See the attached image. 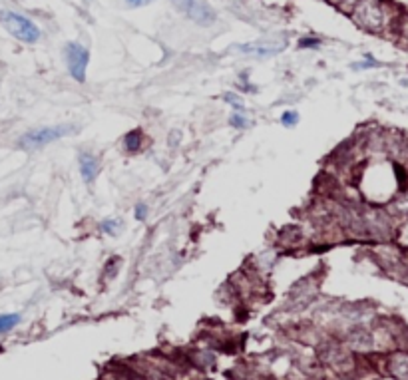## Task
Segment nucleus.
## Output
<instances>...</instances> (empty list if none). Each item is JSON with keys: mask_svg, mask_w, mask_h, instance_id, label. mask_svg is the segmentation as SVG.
<instances>
[{"mask_svg": "<svg viewBox=\"0 0 408 380\" xmlns=\"http://www.w3.org/2000/svg\"><path fill=\"white\" fill-rule=\"evenodd\" d=\"M297 121H299V114H297V112H293V110L283 112V116H281V123H283L285 128H293Z\"/></svg>", "mask_w": 408, "mask_h": 380, "instance_id": "11", "label": "nucleus"}, {"mask_svg": "<svg viewBox=\"0 0 408 380\" xmlns=\"http://www.w3.org/2000/svg\"><path fill=\"white\" fill-rule=\"evenodd\" d=\"M335 2H347V0H335ZM351 2H355V4H357L359 0H351Z\"/></svg>", "mask_w": 408, "mask_h": 380, "instance_id": "16", "label": "nucleus"}, {"mask_svg": "<svg viewBox=\"0 0 408 380\" xmlns=\"http://www.w3.org/2000/svg\"><path fill=\"white\" fill-rule=\"evenodd\" d=\"M66 62H68V72L76 82H86V72H88V62H90V52L78 42H70L66 46Z\"/></svg>", "mask_w": 408, "mask_h": 380, "instance_id": "5", "label": "nucleus"}, {"mask_svg": "<svg viewBox=\"0 0 408 380\" xmlns=\"http://www.w3.org/2000/svg\"><path fill=\"white\" fill-rule=\"evenodd\" d=\"M136 219H138V221H145V219H147V207H145L144 203H140V205L136 207Z\"/></svg>", "mask_w": 408, "mask_h": 380, "instance_id": "13", "label": "nucleus"}, {"mask_svg": "<svg viewBox=\"0 0 408 380\" xmlns=\"http://www.w3.org/2000/svg\"><path fill=\"white\" fill-rule=\"evenodd\" d=\"M78 166H80L82 179H84L86 183H92V181L98 177V173H100V162L96 160V155H92V153H88V151L80 153V157H78Z\"/></svg>", "mask_w": 408, "mask_h": 380, "instance_id": "6", "label": "nucleus"}, {"mask_svg": "<svg viewBox=\"0 0 408 380\" xmlns=\"http://www.w3.org/2000/svg\"><path fill=\"white\" fill-rule=\"evenodd\" d=\"M229 123L233 125V128H237V130H243V128H247V118L245 116H241L239 112H235L231 119H229Z\"/></svg>", "mask_w": 408, "mask_h": 380, "instance_id": "12", "label": "nucleus"}, {"mask_svg": "<svg viewBox=\"0 0 408 380\" xmlns=\"http://www.w3.org/2000/svg\"><path fill=\"white\" fill-rule=\"evenodd\" d=\"M285 44L281 42H253V44H243L237 46L243 54H253V56H273L277 52H281Z\"/></svg>", "mask_w": 408, "mask_h": 380, "instance_id": "7", "label": "nucleus"}, {"mask_svg": "<svg viewBox=\"0 0 408 380\" xmlns=\"http://www.w3.org/2000/svg\"><path fill=\"white\" fill-rule=\"evenodd\" d=\"M74 132H78L76 125H50V128H38V130H32L24 134L20 138V145L24 149H38L42 145H48V143L56 142V140H62V138H68L72 136Z\"/></svg>", "mask_w": 408, "mask_h": 380, "instance_id": "3", "label": "nucleus"}, {"mask_svg": "<svg viewBox=\"0 0 408 380\" xmlns=\"http://www.w3.org/2000/svg\"><path fill=\"white\" fill-rule=\"evenodd\" d=\"M153 0H125V4L130 6V8H142V6H147V4H151Z\"/></svg>", "mask_w": 408, "mask_h": 380, "instance_id": "14", "label": "nucleus"}, {"mask_svg": "<svg viewBox=\"0 0 408 380\" xmlns=\"http://www.w3.org/2000/svg\"><path fill=\"white\" fill-rule=\"evenodd\" d=\"M171 2L183 16H187L190 20H193L199 26H211L215 22V10L205 0H171Z\"/></svg>", "mask_w": 408, "mask_h": 380, "instance_id": "4", "label": "nucleus"}, {"mask_svg": "<svg viewBox=\"0 0 408 380\" xmlns=\"http://www.w3.org/2000/svg\"><path fill=\"white\" fill-rule=\"evenodd\" d=\"M18 323H20V316H18V314H0V334L12 331Z\"/></svg>", "mask_w": 408, "mask_h": 380, "instance_id": "9", "label": "nucleus"}, {"mask_svg": "<svg viewBox=\"0 0 408 380\" xmlns=\"http://www.w3.org/2000/svg\"><path fill=\"white\" fill-rule=\"evenodd\" d=\"M353 20L364 30L379 32L386 24V10L379 0H359L353 6Z\"/></svg>", "mask_w": 408, "mask_h": 380, "instance_id": "1", "label": "nucleus"}, {"mask_svg": "<svg viewBox=\"0 0 408 380\" xmlns=\"http://www.w3.org/2000/svg\"><path fill=\"white\" fill-rule=\"evenodd\" d=\"M0 22L4 24V28L18 38L20 42L26 44H34L40 40V28L32 22L30 18H26L18 12H2L0 14Z\"/></svg>", "mask_w": 408, "mask_h": 380, "instance_id": "2", "label": "nucleus"}, {"mask_svg": "<svg viewBox=\"0 0 408 380\" xmlns=\"http://www.w3.org/2000/svg\"><path fill=\"white\" fill-rule=\"evenodd\" d=\"M120 221H116V219H106L104 223H102V231L104 233H108V235H118V231H120Z\"/></svg>", "mask_w": 408, "mask_h": 380, "instance_id": "10", "label": "nucleus"}, {"mask_svg": "<svg viewBox=\"0 0 408 380\" xmlns=\"http://www.w3.org/2000/svg\"><path fill=\"white\" fill-rule=\"evenodd\" d=\"M321 44L319 40H315V38H303V40H299V46L301 48H317Z\"/></svg>", "mask_w": 408, "mask_h": 380, "instance_id": "15", "label": "nucleus"}, {"mask_svg": "<svg viewBox=\"0 0 408 380\" xmlns=\"http://www.w3.org/2000/svg\"><path fill=\"white\" fill-rule=\"evenodd\" d=\"M142 145H144V134L140 130H134V132H130V134L123 136V147H125L128 153L140 151Z\"/></svg>", "mask_w": 408, "mask_h": 380, "instance_id": "8", "label": "nucleus"}]
</instances>
